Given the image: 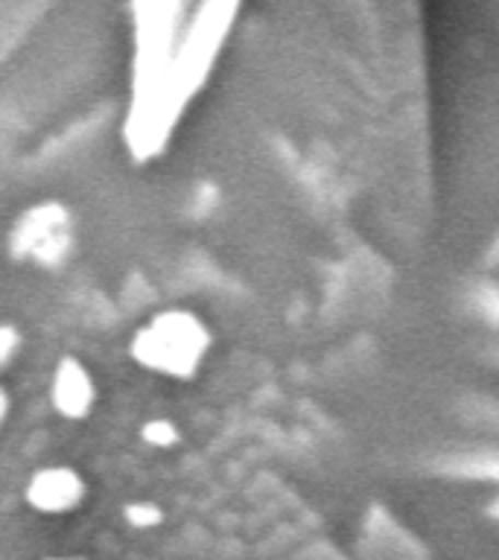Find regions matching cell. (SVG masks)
Masks as SVG:
<instances>
[{
  "mask_svg": "<svg viewBox=\"0 0 499 560\" xmlns=\"http://www.w3.org/2000/svg\"><path fill=\"white\" fill-rule=\"evenodd\" d=\"M147 441L155 446H170L175 444V429L164 420H158V423H149L147 427Z\"/></svg>",
  "mask_w": 499,
  "mask_h": 560,
  "instance_id": "5b68a950",
  "label": "cell"
},
{
  "mask_svg": "<svg viewBox=\"0 0 499 560\" xmlns=\"http://www.w3.org/2000/svg\"><path fill=\"white\" fill-rule=\"evenodd\" d=\"M85 497V481L68 467H50L35 472L26 485V502L42 514H65Z\"/></svg>",
  "mask_w": 499,
  "mask_h": 560,
  "instance_id": "7a4b0ae2",
  "label": "cell"
},
{
  "mask_svg": "<svg viewBox=\"0 0 499 560\" xmlns=\"http://www.w3.org/2000/svg\"><path fill=\"white\" fill-rule=\"evenodd\" d=\"M61 560H79V558H61Z\"/></svg>",
  "mask_w": 499,
  "mask_h": 560,
  "instance_id": "8992f818",
  "label": "cell"
},
{
  "mask_svg": "<svg viewBox=\"0 0 499 560\" xmlns=\"http://www.w3.org/2000/svg\"><path fill=\"white\" fill-rule=\"evenodd\" d=\"M126 520L131 525H138V528H147V525L161 523V511L155 505H149V502H138V505L126 508Z\"/></svg>",
  "mask_w": 499,
  "mask_h": 560,
  "instance_id": "277c9868",
  "label": "cell"
},
{
  "mask_svg": "<svg viewBox=\"0 0 499 560\" xmlns=\"http://www.w3.org/2000/svg\"><path fill=\"white\" fill-rule=\"evenodd\" d=\"M91 400H94V388H91V376L85 374V368L65 362L56 383H53V402L65 415L77 418V415H85Z\"/></svg>",
  "mask_w": 499,
  "mask_h": 560,
  "instance_id": "3957f363",
  "label": "cell"
},
{
  "mask_svg": "<svg viewBox=\"0 0 499 560\" xmlns=\"http://www.w3.org/2000/svg\"><path fill=\"white\" fill-rule=\"evenodd\" d=\"M208 348V330L196 315L166 313L147 324L135 341V357L166 376H190Z\"/></svg>",
  "mask_w": 499,
  "mask_h": 560,
  "instance_id": "6da1fadb",
  "label": "cell"
}]
</instances>
